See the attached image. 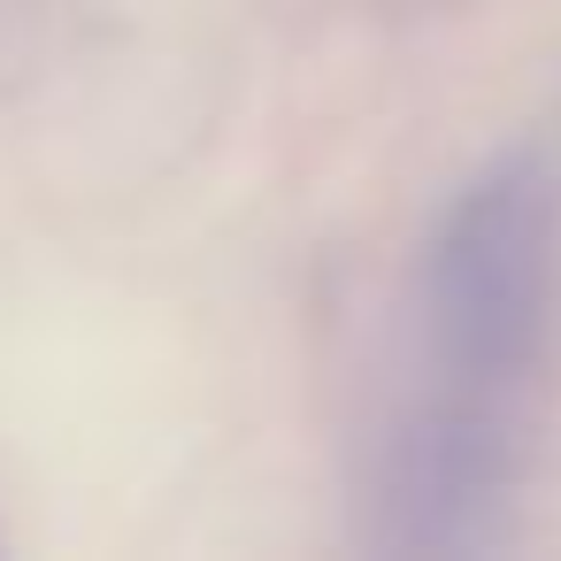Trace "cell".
Returning a JSON list of instances; mask_svg holds the SVG:
<instances>
[{
    "label": "cell",
    "mask_w": 561,
    "mask_h": 561,
    "mask_svg": "<svg viewBox=\"0 0 561 561\" xmlns=\"http://www.w3.org/2000/svg\"><path fill=\"white\" fill-rule=\"evenodd\" d=\"M561 339V185L507 154L454 193L415 270V377L385 438L392 553H484Z\"/></svg>",
    "instance_id": "1"
}]
</instances>
